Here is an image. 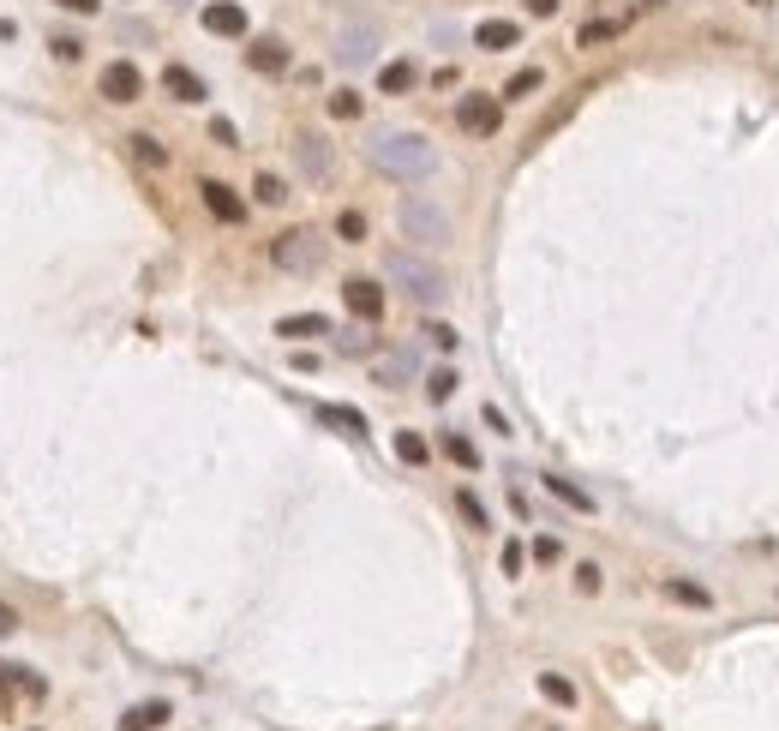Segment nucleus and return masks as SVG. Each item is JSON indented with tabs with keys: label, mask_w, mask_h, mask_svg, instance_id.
I'll use <instances>...</instances> for the list:
<instances>
[{
	"label": "nucleus",
	"mask_w": 779,
	"mask_h": 731,
	"mask_svg": "<svg viewBox=\"0 0 779 731\" xmlns=\"http://www.w3.org/2000/svg\"><path fill=\"white\" fill-rule=\"evenodd\" d=\"M198 192H204V210H210L216 222H228V228L246 222V198H240L234 186H222V180H198Z\"/></svg>",
	"instance_id": "6e6552de"
},
{
	"label": "nucleus",
	"mask_w": 779,
	"mask_h": 731,
	"mask_svg": "<svg viewBox=\"0 0 779 731\" xmlns=\"http://www.w3.org/2000/svg\"><path fill=\"white\" fill-rule=\"evenodd\" d=\"M546 492L558 498V504H570V510H582V516H594V498L576 486V480H564V474H546Z\"/></svg>",
	"instance_id": "412c9836"
},
{
	"label": "nucleus",
	"mask_w": 779,
	"mask_h": 731,
	"mask_svg": "<svg viewBox=\"0 0 779 731\" xmlns=\"http://www.w3.org/2000/svg\"><path fill=\"white\" fill-rule=\"evenodd\" d=\"M336 234H342L348 246H360V240H366V216H360V210H342V216H336Z\"/></svg>",
	"instance_id": "7c9ffc66"
},
{
	"label": "nucleus",
	"mask_w": 779,
	"mask_h": 731,
	"mask_svg": "<svg viewBox=\"0 0 779 731\" xmlns=\"http://www.w3.org/2000/svg\"><path fill=\"white\" fill-rule=\"evenodd\" d=\"M426 396H432V402H450V396H456V372H450V366H438V372L426 378Z\"/></svg>",
	"instance_id": "2f4dec72"
},
{
	"label": "nucleus",
	"mask_w": 779,
	"mask_h": 731,
	"mask_svg": "<svg viewBox=\"0 0 779 731\" xmlns=\"http://www.w3.org/2000/svg\"><path fill=\"white\" fill-rule=\"evenodd\" d=\"M12 630H18V612H12V606L0 600V636H12Z\"/></svg>",
	"instance_id": "37998d69"
},
{
	"label": "nucleus",
	"mask_w": 779,
	"mask_h": 731,
	"mask_svg": "<svg viewBox=\"0 0 779 731\" xmlns=\"http://www.w3.org/2000/svg\"><path fill=\"white\" fill-rule=\"evenodd\" d=\"M522 564H528V546L510 540V546H504V576H522Z\"/></svg>",
	"instance_id": "c9c22d12"
},
{
	"label": "nucleus",
	"mask_w": 779,
	"mask_h": 731,
	"mask_svg": "<svg viewBox=\"0 0 779 731\" xmlns=\"http://www.w3.org/2000/svg\"><path fill=\"white\" fill-rule=\"evenodd\" d=\"M618 30H624V18H588L576 30V48H606V42H618Z\"/></svg>",
	"instance_id": "aec40b11"
},
{
	"label": "nucleus",
	"mask_w": 779,
	"mask_h": 731,
	"mask_svg": "<svg viewBox=\"0 0 779 731\" xmlns=\"http://www.w3.org/2000/svg\"><path fill=\"white\" fill-rule=\"evenodd\" d=\"M342 300H348V312H354L360 324H378V318H384V288H378L372 276H348V282H342Z\"/></svg>",
	"instance_id": "0eeeda50"
},
{
	"label": "nucleus",
	"mask_w": 779,
	"mask_h": 731,
	"mask_svg": "<svg viewBox=\"0 0 779 731\" xmlns=\"http://www.w3.org/2000/svg\"><path fill=\"white\" fill-rule=\"evenodd\" d=\"M288 60H294V54H288V42H282V36H258V42L246 48V66H252V72H264V78H270V72H288Z\"/></svg>",
	"instance_id": "9b49d317"
},
{
	"label": "nucleus",
	"mask_w": 779,
	"mask_h": 731,
	"mask_svg": "<svg viewBox=\"0 0 779 731\" xmlns=\"http://www.w3.org/2000/svg\"><path fill=\"white\" fill-rule=\"evenodd\" d=\"M210 138H216V144H228V150H234V144H240V138H234V126H228V120H210Z\"/></svg>",
	"instance_id": "4c0bfd02"
},
{
	"label": "nucleus",
	"mask_w": 779,
	"mask_h": 731,
	"mask_svg": "<svg viewBox=\"0 0 779 731\" xmlns=\"http://www.w3.org/2000/svg\"><path fill=\"white\" fill-rule=\"evenodd\" d=\"M522 42V24L516 18H480L474 24V48H486V54H504V48H516Z\"/></svg>",
	"instance_id": "1a4fd4ad"
},
{
	"label": "nucleus",
	"mask_w": 779,
	"mask_h": 731,
	"mask_svg": "<svg viewBox=\"0 0 779 731\" xmlns=\"http://www.w3.org/2000/svg\"><path fill=\"white\" fill-rule=\"evenodd\" d=\"M660 594H666V600H678V606H696V612H714V594H708L702 582H690V576H666V582H660Z\"/></svg>",
	"instance_id": "dca6fc26"
},
{
	"label": "nucleus",
	"mask_w": 779,
	"mask_h": 731,
	"mask_svg": "<svg viewBox=\"0 0 779 731\" xmlns=\"http://www.w3.org/2000/svg\"><path fill=\"white\" fill-rule=\"evenodd\" d=\"M576 588H582V594H600V564H576Z\"/></svg>",
	"instance_id": "e433bc0d"
},
{
	"label": "nucleus",
	"mask_w": 779,
	"mask_h": 731,
	"mask_svg": "<svg viewBox=\"0 0 779 731\" xmlns=\"http://www.w3.org/2000/svg\"><path fill=\"white\" fill-rule=\"evenodd\" d=\"M342 354H372V336H360V330H354V336H342Z\"/></svg>",
	"instance_id": "58836bf2"
},
{
	"label": "nucleus",
	"mask_w": 779,
	"mask_h": 731,
	"mask_svg": "<svg viewBox=\"0 0 779 731\" xmlns=\"http://www.w3.org/2000/svg\"><path fill=\"white\" fill-rule=\"evenodd\" d=\"M756 6H768V0H756Z\"/></svg>",
	"instance_id": "a18cd8bd"
},
{
	"label": "nucleus",
	"mask_w": 779,
	"mask_h": 731,
	"mask_svg": "<svg viewBox=\"0 0 779 731\" xmlns=\"http://www.w3.org/2000/svg\"><path fill=\"white\" fill-rule=\"evenodd\" d=\"M408 372H414V360H408V354H390V360H378V372H372V378H378L384 390H402V378H408Z\"/></svg>",
	"instance_id": "393cba45"
},
{
	"label": "nucleus",
	"mask_w": 779,
	"mask_h": 731,
	"mask_svg": "<svg viewBox=\"0 0 779 731\" xmlns=\"http://www.w3.org/2000/svg\"><path fill=\"white\" fill-rule=\"evenodd\" d=\"M402 234L420 246H438V240H450V216L426 192H414V198H402Z\"/></svg>",
	"instance_id": "20e7f679"
},
{
	"label": "nucleus",
	"mask_w": 779,
	"mask_h": 731,
	"mask_svg": "<svg viewBox=\"0 0 779 731\" xmlns=\"http://www.w3.org/2000/svg\"><path fill=\"white\" fill-rule=\"evenodd\" d=\"M120 144H126V156H132L138 168H168V144H156L150 132H126Z\"/></svg>",
	"instance_id": "f3484780"
},
{
	"label": "nucleus",
	"mask_w": 779,
	"mask_h": 731,
	"mask_svg": "<svg viewBox=\"0 0 779 731\" xmlns=\"http://www.w3.org/2000/svg\"><path fill=\"white\" fill-rule=\"evenodd\" d=\"M366 156H372V168L390 174V180H426V174L438 168V144H432L426 132H372Z\"/></svg>",
	"instance_id": "f257e3e1"
},
{
	"label": "nucleus",
	"mask_w": 779,
	"mask_h": 731,
	"mask_svg": "<svg viewBox=\"0 0 779 731\" xmlns=\"http://www.w3.org/2000/svg\"><path fill=\"white\" fill-rule=\"evenodd\" d=\"M96 90H102V102H138L144 96V72L132 60H108L102 78H96Z\"/></svg>",
	"instance_id": "423d86ee"
},
{
	"label": "nucleus",
	"mask_w": 779,
	"mask_h": 731,
	"mask_svg": "<svg viewBox=\"0 0 779 731\" xmlns=\"http://www.w3.org/2000/svg\"><path fill=\"white\" fill-rule=\"evenodd\" d=\"M276 336L312 342V336H330V318H324V312H294V318H276Z\"/></svg>",
	"instance_id": "2eb2a0df"
},
{
	"label": "nucleus",
	"mask_w": 779,
	"mask_h": 731,
	"mask_svg": "<svg viewBox=\"0 0 779 731\" xmlns=\"http://www.w3.org/2000/svg\"><path fill=\"white\" fill-rule=\"evenodd\" d=\"M456 126H462L468 138H498V126H504V102H498V96L468 90V96L456 102Z\"/></svg>",
	"instance_id": "39448f33"
},
{
	"label": "nucleus",
	"mask_w": 779,
	"mask_h": 731,
	"mask_svg": "<svg viewBox=\"0 0 779 731\" xmlns=\"http://www.w3.org/2000/svg\"><path fill=\"white\" fill-rule=\"evenodd\" d=\"M480 414H486V426H492V432H498V438H510V420H504V414H498V408H492V402H486V408H480Z\"/></svg>",
	"instance_id": "ea45409f"
},
{
	"label": "nucleus",
	"mask_w": 779,
	"mask_h": 731,
	"mask_svg": "<svg viewBox=\"0 0 779 731\" xmlns=\"http://www.w3.org/2000/svg\"><path fill=\"white\" fill-rule=\"evenodd\" d=\"M270 264L288 270V276H312V270L324 264V234H318V228H282V234L270 240Z\"/></svg>",
	"instance_id": "7ed1b4c3"
},
{
	"label": "nucleus",
	"mask_w": 779,
	"mask_h": 731,
	"mask_svg": "<svg viewBox=\"0 0 779 731\" xmlns=\"http://www.w3.org/2000/svg\"><path fill=\"white\" fill-rule=\"evenodd\" d=\"M318 420L336 426V432H348V438H366V414L348 408V402H318Z\"/></svg>",
	"instance_id": "a211bd4d"
},
{
	"label": "nucleus",
	"mask_w": 779,
	"mask_h": 731,
	"mask_svg": "<svg viewBox=\"0 0 779 731\" xmlns=\"http://www.w3.org/2000/svg\"><path fill=\"white\" fill-rule=\"evenodd\" d=\"M426 342H432L438 354H456V342H462V336H456L450 324H426Z\"/></svg>",
	"instance_id": "473e14b6"
},
{
	"label": "nucleus",
	"mask_w": 779,
	"mask_h": 731,
	"mask_svg": "<svg viewBox=\"0 0 779 731\" xmlns=\"http://www.w3.org/2000/svg\"><path fill=\"white\" fill-rule=\"evenodd\" d=\"M330 114H336V120H360V114H366V96H360V90H336V96H330Z\"/></svg>",
	"instance_id": "cd10ccee"
},
{
	"label": "nucleus",
	"mask_w": 779,
	"mask_h": 731,
	"mask_svg": "<svg viewBox=\"0 0 779 731\" xmlns=\"http://www.w3.org/2000/svg\"><path fill=\"white\" fill-rule=\"evenodd\" d=\"M294 162H300L306 180H324V174H330V144H324L318 132H300V138H294Z\"/></svg>",
	"instance_id": "f8f14e48"
},
{
	"label": "nucleus",
	"mask_w": 779,
	"mask_h": 731,
	"mask_svg": "<svg viewBox=\"0 0 779 731\" xmlns=\"http://www.w3.org/2000/svg\"><path fill=\"white\" fill-rule=\"evenodd\" d=\"M540 84H546V72H540V66H522V72H516L510 84H504V96H498V102H516V96H534Z\"/></svg>",
	"instance_id": "b1692460"
},
{
	"label": "nucleus",
	"mask_w": 779,
	"mask_h": 731,
	"mask_svg": "<svg viewBox=\"0 0 779 731\" xmlns=\"http://www.w3.org/2000/svg\"><path fill=\"white\" fill-rule=\"evenodd\" d=\"M162 90H168L174 102H204V96H210V84H204L192 66H180V60H168V66H162Z\"/></svg>",
	"instance_id": "9d476101"
},
{
	"label": "nucleus",
	"mask_w": 779,
	"mask_h": 731,
	"mask_svg": "<svg viewBox=\"0 0 779 731\" xmlns=\"http://www.w3.org/2000/svg\"><path fill=\"white\" fill-rule=\"evenodd\" d=\"M156 726H168V702H138V708L120 714V731H156Z\"/></svg>",
	"instance_id": "6ab92c4d"
},
{
	"label": "nucleus",
	"mask_w": 779,
	"mask_h": 731,
	"mask_svg": "<svg viewBox=\"0 0 779 731\" xmlns=\"http://www.w3.org/2000/svg\"><path fill=\"white\" fill-rule=\"evenodd\" d=\"M660 6H666V0H636V12H660Z\"/></svg>",
	"instance_id": "c03bdc74"
},
{
	"label": "nucleus",
	"mask_w": 779,
	"mask_h": 731,
	"mask_svg": "<svg viewBox=\"0 0 779 731\" xmlns=\"http://www.w3.org/2000/svg\"><path fill=\"white\" fill-rule=\"evenodd\" d=\"M426 438L420 432H396V462H408V468H426Z\"/></svg>",
	"instance_id": "a878e982"
},
{
	"label": "nucleus",
	"mask_w": 779,
	"mask_h": 731,
	"mask_svg": "<svg viewBox=\"0 0 779 731\" xmlns=\"http://www.w3.org/2000/svg\"><path fill=\"white\" fill-rule=\"evenodd\" d=\"M384 276H390V282H396V288H402L414 306H444V294H450V276H444L432 258H420V252H402V246L384 258Z\"/></svg>",
	"instance_id": "f03ea898"
},
{
	"label": "nucleus",
	"mask_w": 779,
	"mask_h": 731,
	"mask_svg": "<svg viewBox=\"0 0 779 731\" xmlns=\"http://www.w3.org/2000/svg\"><path fill=\"white\" fill-rule=\"evenodd\" d=\"M252 198H258V204H282V198H288V180H282V174H258V180H252Z\"/></svg>",
	"instance_id": "c85d7f7f"
},
{
	"label": "nucleus",
	"mask_w": 779,
	"mask_h": 731,
	"mask_svg": "<svg viewBox=\"0 0 779 731\" xmlns=\"http://www.w3.org/2000/svg\"><path fill=\"white\" fill-rule=\"evenodd\" d=\"M534 558H540V564H558V558H564V546H558L552 534H540V540H534Z\"/></svg>",
	"instance_id": "f704fd0d"
},
{
	"label": "nucleus",
	"mask_w": 779,
	"mask_h": 731,
	"mask_svg": "<svg viewBox=\"0 0 779 731\" xmlns=\"http://www.w3.org/2000/svg\"><path fill=\"white\" fill-rule=\"evenodd\" d=\"M54 6H66V12H78V18H90V12H96L102 0H54Z\"/></svg>",
	"instance_id": "a19ab883"
},
{
	"label": "nucleus",
	"mask_w": 779,
	"mask_h": 731,
	"mask_svg": "<svg viewBox=\"0 0 779 731\" xmlns=\"http://www.w3.org/2000/svg\"><path fill=\"white\" fill-rule=\"evenodd\" d=\"M372 42H378V36H372L366 24H354V30H342V48H336V54H342L348 66H360V60H372Z\"/></svg>",
	"instance_id": "4be33fe9"
},
{
	"label": "nucleus",
	"mask_w": 779,
	"mask_h": 731,
	"mask_svg": "<svg viewBox=\"0 0 779 731\" xmlns=\"http://www.w3.org/2000/svg\"><path fill=\"white\" fill-rule=\"evenodd\" d=\"M414 84H420V66H414V60H384V66H378V90H384V96H408Z\"/></svg>",
	"instance_id": "4468645a"
},
{
	"label": "nucleus",
	"mask_w": 779,
	"mask_h": 731,
	"mask_svg": "<svg viewBox=\"0 0 779 731\" xmlns=\"http://www.w3.org/2000/svg\"><path fill=\"white\" fill-rule=\"evenodd\" d=\"M438 450H444L456 468H480V450H474V438H462V432H444V438H438Z\"/></svg>",
	"instance_id": "5701e85b"
},
{
	"label": "nucleus",
	"mask_w": 779,
	"mask_h": 731,
	"mask_svg": "<svg viewBox=\"0 0 779 731\" xmlns=\"http://www.w3.org/2000/svg\"><path fill=\"white\" fill-rule=\"evenodd\" d=\"M558 6H564V0H528V12H534V18H552Z\"/></svg>",
	"instance_id": "79ce46f5"
},
{
	"label": "nucleus",
	"mask_w": 779,
	"mask_h": 731,
	"mask_svg": "<svg viewBox=\"0 0 779 731\" xmlns=\"http://www.w3.org/2000/svg\"><path fill=\"white\" fill-rule=\"evenodd\" d=\"M48 48H54V60H66V66H72V60H84V42H78V36H54Z\"/></svg>",
	"instance_id": "72a5a7b5"
},
{
	"label": "nucleus",
	"mask_w": 779,
	"mask_h": 731,
	"mask_svg": "<svg viewBox=\"0 0 779 731\" xmlns=\"http://www.w3.org/2000/svg\"><path fill=\"white\" fill-rule=\"evenodd\" d=\"M204 30H210V36H246V6L210 0V6H204Z\"/></svg>",
	"instance_id": "ddd939ff"
},
{
	"label": "nucleus",
	"mask_w": 779,
	"mask_h": 731,
	"mask_svg": "<svg viewBox=\"0 0 779 731\" xmlns=\"http://www.w3.org/2000/svg\"><path fill=\"white\" fill-rule=\"evenodd\" d=\"M456 510H462V516H468V528H492V516H486V504H480V498H474V492H468V486H462V492H456Z\"/></svg>",
	"instance_id": "c756f323"
},
{
	"label": "nucleus",
	"mask_w": 779,
	"mask_h": 731,
	"mask_svg": "<svg viewBox=\"0 0 779 731\" xmlns=\"http://www.w3.org/2000/svg\"><path fill=\"white\" fill-rule=\"evenodd\" d=\"M540 696H546V702H558V708H576V684H570V678H558V672H540Z\"/></svg>",
	"instance_id": "bb28decb"
}]
</instances>
